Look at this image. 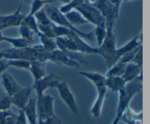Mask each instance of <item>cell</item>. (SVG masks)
<instances>
[{
    "label": "cell",
    "instance_id": "1",
    "mask_svg": "<svg viewBox=\"0 0 150 124\" xmlns=\"http://www.w3.org/2000/svg\"><path fill=\"white\" fill-rule=\"evenodd\" d=\"M106 35L103 42L96 48L97 53L105 60L108 69L112 67L125 54L122 48H117V41L114 32V26H105Z\"/></svg>",
    "mask_w": 150,
    "mask_h": 124
},
{
    "label": "cell",
    "instance_id": "2",
    "mask_svg": "<svg viewBox=\"0 0 150 124\" xmlns=\"http://www.w3.org/2000/svg\"><path fill=\"white\" fill-rule=\"evenodd\" d=\"M142 80L143 78L141 77L127 83L124 90L118 93V104H117V113L115 117L121 119L123 112L128 107L132 99L142 91L143 88Z\"/></svg>",
    "mask_w": 150,
    "mask_h": 124
},
{
    "label": "cell",
    "instance_id": "3",
    "mask_svg": "<svg viewBox=\"0 0 150 124\" xmlns=\"http://www.w3.org/2000/svg\"><path fill=\"white\" fill-rule=\"evenodd\" d=\"M43 8L50 20L54 24L64 26V27L67 28L69 30L77 34L78 35H79L83 39H88V40H90L94 36V32H83L82 31H80L79 29H78L75 26H72L69 23L68 20H67V18L64 16V14L62 13L59 11V8H57L56 7L51 5L50 4H45L43 7Z\"/></svg>",
    "mask_w": 150,
    "mask_h": 124
},
{
    "label": "cell",
    "instance_id": "4",
    "mask_svg": "<svg viewBox=\"0 0 150 124\" xmlns=\"http://www.w3.org/2000/svg\"><path fill=\"white\" fill-rule=\"evenodd\" d=\"M75 10L79 11L89 23L95 26H105V21L100 12L89 1L78 6Z\"/></svg>",
    "mask_w": 150,
    "mask_h": 124
},
{
    "label": "cell",
    "instance_id": "5",
    "mask_svg": "<svg viewBox=\"0 0 150 124\" xmlns=\"http://www.w3.org/2000/svg\"><path fill=\"white\" fill-rule=\"evenodd\" d=\"M102 14L105 21V26H114L115 21L119 17L120 11L116 9L109 0H96L92 3Z\"/></svg>",
    "mask_w": 150,
    "mask_h": 124
},
{
    "label": "cell",
    "instance_id": "6",
    "mask_svg": "<svg viewBox=\"0 0 150 124\" xmlns=\"http://www.w3.org/2000/svg\"><path fill=\"white\" fill-rule=\"evenodd\" d=\"M4 59H21L29 61L38 59V52L33 45L23 48H10L2 50Z\"/></svg>",
    "mask_w": 150,
    "mask_h": 124
},
{
    "label": "cell",
    "instance_id": "7",
    "mask_svg": "<svg viewBox=\"0 0 150 124\" xmlns=\"http://www.w3.org/2000/svg\"><path fill=\"white\" fill-rule=\"evenodd\" d=\"M38 118L41 120L55 118L54 102V98L51 95L43 94L40 99H36Z\"/></svg>",
    "mask_w": 150,
    "mask_h": 124
},
{
    "label": "cell",
    "instance_id": "8",
    "mask_svg": "<svg viewBox=\"0 0 150 124\" xmlns=\"http://www.w3.org/2000/svg\"><path fill=\"white\" fill-rule=\"evenodd\" d=\"M61 77H58L56 74L51 73L48 75H45L38 81L33 83L32 89L35 90L37 94L36 99H40L42 95L44 94L45 91L48 89L54 88L57 86V85L62 81Z\"/></svg>",
    "mask_w": 150,
    "mask_h": 124
},
{
    "label": "cell",
    "instance_id": "9",
    "mask_svg": "<svg viewBox=\"0 0 150 124\" xmlns=\"http://www.w3.org/2000/svg\"><path fill=\"white\" fill-rule=\"evenodd\" d=\"M59 94L60 98L64 102V103L67 105V107L70 109L73 113H79V107H78L77 103L75 99L74 96L72 93L70 88L66 80H62L57 86L56 87Z\"/></svg>",
    "mask_w": 150,
    "mask_h": 124
},
{
    "label": "cell",
    "instance_id": "10",
    "mask_svg": "<svg viewBox=\"0 0 150 124\" xmlns=\"http://www.w3.org/2000/svg\"><path fill=\"white\" fill-rule=\"evenodd\" d=\"M21 4L18 7L17 10L13 13L7 15H0V31L9 28L19 27L24 18L25 15L22 14Z\"/></svg>",
    "mask_w": 150,
    "mask_h": 124
},
{
    "label": "cell",
    "instance_id": "11",
    "mask_svg": "<svg viewBox=\"0 0 150 124\" xmlns=\"http://www.w3.org/2000/svg\"><path fill=\"white\" fill-rule=\"evenodd\" d=\"M50 61L54 62L57 64L64 65L66 67H71V68H79L81 64L74 59L66 55L63 51L59 49H56L55 50L51 51L50 55Z\"/></svg>",
    "mask_w": 150,
    "mask_h": 124
},
{
    "label": "cell",
    "instance_id": "12",
    "mask_svg": "<svg viewBox=\"0 0 150 124\" xmlns=\"http://www.w3.org/2000/svg\"><path fill=\"white\" fill-rule=\"evenodd\" d=\"M32 87L21 88L15 94L11 96L12 104L17 106L18 109H23L31 97L32 91Z\"/></svg>",
    "mask_w": 150,
    "mask_h": 124
},
{
    "label": "cell",
    "instance_id": "13",
    "mask_svg": "<svg viewBox=\"0 0 150 124\" xmlns=\"http://www.w3.org/2000/svg\"><path fill=\"white\" fill-rule=\"evenodd\" d=\"M96 90L98 96H97L96 99L91 108L90 113L94 118L98 119L101 115L103 106L104 101H105V96H106L107 88L105 85H101L96 88Z\"/></svg>",
    "mask_w": 150,
    "mask_h": 124
},
{
    "label": "cell",
    "instance_id": "14",
    "mask_svg": "<svg viewBox=\"0 0 150 124\" xmlns=\"http://www.w3.org/2000/svg\"><path fill=\"white\" fill-rule=\"evenodd\" d=\"M67 38L73 41L74 42L75 45L77 46L78 49H79L80 53L83 54H96L97 53V50L96 48L92 47L89 45V44L86 43L84 41V39H82L79 35L73 32H70L67 36Z\"/></svg>",
    "mask_w": 150,
    "mask_h": 124
},
{
    "label": "cell",
    "instance_id": "15",
    "mask_svg": "<svg viewBox=\"0 0 150 124\" xmlns=\"http://www.w3.org/2000/svg\"><path fill=\"white\" fill-rule=\"evenodd\" d=\"M1 77L2 85L5 90L6 94L8 96H12L21 88L18 84L16 80L7 71H4L1 74Z\"/></svg>",
    "mask_w": 150,
    "mask_h": 124
},
{
    "label": "cell",
    "instance_id": "16",
    "mask_svg": "<svg viewBox=\"0 0 150 124\" xmlns=\"http://www.w3.org/2000/svg\"><path fill=\"white\" fill-rule=\"evenodd\" d=\"M142 77V68L133 62L127 64L122 77L126 83Z\"/></svg>",
    "mask_w": 150,
    "mask_h": 124
},
{
    "label": "cell",
    "instance_id": "17",
    "mask_svg": "<svg viewBox=\"0 0 150 124\" xmlns=\"http://www.w3.org/2000/svg\"><path fill=\"white\" fill-rule=\"evenodd\" d=\"M28 124H38V112H37L36 99L30 97L29 102L23 108Z\"/></svg>",
    "mask_w": 150,
    "mask_h": 124
},
{
    "label": "cell",
    "instance_id": "18",
    "mask_svg": "<svg viewBox=\"0 0 150 124\" xmlns=\"http://www.w3.org/2000/svg\"><path fill=\"white\" fill-rule=\"evenodd\" d=\"M105 85L107 89L119 93L124 90L126 82L122 77H105Z\"/></svg>",
    "mask_w": 150,
    "mask_h": 124
},
{
    "label": "cell",
    "instance_id": "19",
    "mask_svg": "<svg viewBox=\"0 0 150 124\" xmlns=\"http://www.w3.org/2000/svg\"><path fill=\"white\" fill-rule=\"evenodd\" d=\"M143 119V112L142 111L136 112L130 106L127 108L123 112L120 121L125 124H136L137 122H142Z\"/></svg>",
    "mask_w": 150,
    "mask_h": 124
},
{
    "label": "cell",
    "instance_id": "20",
    "mask_svg": "<svg viewBox=\"0 0 150 124\" xmlns=\"http://www.w3.org/2000/svg\"><path fill=\"white\" fill-rule=\"evenodd\" d=\"M45 63L41 62L38 60L30 61V67L29 71L32 74L34 83L38 81L46 75L45 71Z\"/></svg>",
    "mask_w": 150,
    "mask_h": 124
},
{
    "label": "cell",
    "instance_id": "21",
    "mask_svg": "<svg viewBox=\"0 0 150 124\" xmlns=\"http://www.w3.org/2000/svg\"><path fill=\"white\" fill-rule=\"evenodd\" d=\"M79 74L83 77L92 82L95 88L101 85H105V76L98 72H91V71H79Z\"/></svg>",
    "mask_w": 150,
    "mask_h": 124
},
{
    "label": "cell",
    "instance_id": "22",
    "mask_svg": "<svg viewBox=\"0 0 150 124\" xmlns=\"http://www.w3.org/2000/svg\"><path fill=\"white\" fill-rule=\"evenodd\" d=\"M64 16L69 21V23L75 27L89 23L87 20L83 17V15L76 10H73L68 13H65Z\"/></svg>",
    "mask_w": 150,
    "mask_h": 124
},
{
    "label": "cell",
    "instance_id": "23",
    "mask_svg": "<svg viewBox=\"0 0 150 124\" xmlns=\"http://www.w3.org/2000/svg\"><path fill=\"white\" fill-rule=\"evenodd\" d=\"M21 25H23V26H26L28 29H30L35 34L38 35L40 34V31L38 29V22H37L36 19H35L34 15H30L29 14L27 15H25L24 18L22 20V23Z\"/></svg>",
    "mask_w": 150,
    "mask_h": 124
},
{
    "label": "cell",
    "instance_id": "24",
    "mask_svg": "<svg viewBox=\"0 0 150 124\" xmlns=\"http://www.w3.org/2000/svg\"><path fill=\"white\" fill-rule=\"evenodd\" d=\"M4 42H7V43L12 45V46L14 48H26V47L32 46V44L29 43L26 40L21 37H9V36H4Z\"/></svg>",
    "mask_w": 150,
    "mask_h": 124
},
{
    "label": "cell",
    "instance_id": "25",
    "mask_svg": "<svg viewBox=\"0 0 150 124\" xmlns=\"http://www.w3.org/2000/svg\"><path fill=\"white\" fill-rule=\"evenodd\" d=\"M127 64L117 61L112 67L108 69L105 77H122Z\"/></svg>",
    "mask_w": 150,
    "mask_h": 124
},
{
    "label": "cell",
    "instance_id": "26",
    "mask_svg": "<svg viewBox=\"0 0 150 124\" xmlns=\"http://www.w3.org/2000/svg\"><path fill=\"white\" fill-rule=\"evenodd\" d=\"M39 37L40 40L41 45L45 48V50L48 51H54L56 49H57V43H56L55 39L53 38H50L48 36H45V35L42 34L40 33L38 35Z\"/></svg>",
    "mask_w": 150,
    "mask_h": 124
},
{
    "label": "cell",
    "instance_id": "27",
    "mask_svg": "<svg viewBox=\"0 0 150 124\" xmlns=\"http://www.w3.org/2000/svg\"><path fill=\"white\" fill-rule=\"evenodd\" d=\"M86 1H89V0H70L69 2L65 3L64 4L62 5L59 8V10L62 13L65 14V13L71 11V10H75L78 6L83 4V3L86 2Z\"/></svg>",
    "mask_w": 150,
    "mask_h": 124
},
{
    "label": "cell",
    "instance_id": "28",
    "mask_svg": "<svg viewBox=\"0 0 150 124\" xmlns=\"http://www.w3.org/2000/svg\"><path fill=\"white\" fill-rule=\"evenodd\" d=\"M34 16H35L38 25L48 26V25H51L53 23L51 20L49 19L48 16L47 15L46 13L44 10V8H42L38 13H35Z\"/></svg>",
    "mask_w": 150,
    "mask_h": 124
},
{
    "label": "cell",
    "instance_id": "29",
    "mask_svg": "<svg viewBox=\"0 0 150 124\" xmlns=\"http://www.w3.org/2000/svg\"><path fill=\"white\" fill-rule=\"evenodd\" d=\"M9 67H13L15 68L21 69L29 70L30 67V61L26 60L21 59H10L7 60Z\"/></svg>",
    "mask_w": 150,
    "mask_h": 124
},
{
    "label": "cell",
    "instance_id": "30",
    "mask_svg": "<svg viewBox=\"0 0 150 124\" xmlns=\"http://www.w3.org/2000/svg\"><path fill=\"white\" fill-rule=\"evenodd\" d=\"M105 35H106V27H105V26H95L94 36L96 37L98 47L103 43L105 37Z\"/></svg>",
    "mask_w": 150,
    "mask_h": 124
},
{
    "label": "cell",
    "instance_id": "31",
    "mask_svg": "<svg viewBox=\"0 0 150 124\" xmlns=\"http://www.w3.org/2000/svg\"><path fill=\"white\" fill-rule=\"evenodd\" d=\"M19 34H20L21 37L24 39L25 40H26L32 45L34 33L30 29H29L26 26H23V25H21L19 26Z\"/></svg>",
    "mask_w": 150,
    "mask_h": 124
},
{
    "label": "cell",
    "instance_id": "32",
    "mask_svg": "<svg viewBox=\"0 0 150 124\" xmlns=\"http://www.w3.org/2000/svg\"><path fill=\"white\" fill-rule=\"evenodd\" d=\"M52 30L53 33H54L55 39L57 37H63V36H67L68 34L70 33L71 31L69 30L67 28L64 27V26H59V25L53 24L52 26Z\"/></svg>",
    "mask_w": 150,
    "mask_h": 124
},
{
    "label": "cell",
    "instance_id": "33",
    "mask_svg": "<svg viewBox=\"0 0 150 124\" xmlns=\"http://www.w3.org/2000/svg\"><path fill=\"white\" fill-rule=\"evenodd\" d=\"M12 105L11 96L7 94L0 96V110L5 111L10 109Z\"/></svg>",
    "mask_w": 150,
    "mask_h": 124
},
{
    "label": "cell",
    "instance_id": "34",
    "mask_svg": "<svg viewBox=\"0 0 150 124\" xmlns=\"http://www.w3.org/2000/svg\"><path fill=\"white\" fill-rule=\"evenodd\" d=\"M30 5V12H29V15H35V13H38L42 8H43L44 6L45 5V3L42 1V0H33Z\"/></svg>",
    "mask_w": 150,
    "mask_h": 124
},
{
    "label": "cell",
    "instance_id": "35",
    "mask_svg": "<svg viewBox=\"0 0 150 124\" xmlns=\"http://www.w3.org/2000/svg\"><path fill=\"white\" fill-rule=\"evenodd\" d=\"M131 62L134 63V64H137L138 66L143 68V45L139 48Z\"/></svg>",
    "mask_w": 150,
    "mask_h": 124
},
{
    "label": "cell",
    "instance_id": "36",
    "mask_svg": "<svg viewBox=\"0 0 150 124\" xmlns=\"http://www.w3.org/2000/svg\"><path fill=\"white\" fill-rule=\"evenodd\" d=\"M15 124H28L27 119L23 109H18V114L17 115Z\"/></svg>",
    "mask_w": 150,
    "mask_h": 124
},
{
    "label": "cell",
    "instance_id": "37",
    "mask_svg": "<svg viewBox=\"0 0 150 124\" xmlns=\"http://www.w3.org/2000/svg\"><path fill=\"white\" fill-rule=\"evenodd\" d=\"M13 113V112L10 109L5 111L0 110V124H5L7 118Z\"/></svg>",
    "mask_w": 150,
    "mask_h": 124
},
{
    "label": "cell",
    "instance_id": "38",
    "mask_svg": "<svg viewBox=\"0 0 150 124\" xmlns=\"http://www.w3.org/2000/svg\"><path fill=\"white\" fill-rule=\"evenodd\" d=\"M9 67L8 63H7V59H1L0 60V74H2L4 71H6Z\"/></svg>",
    "mask_w": 150,
    "mask_h": 124
},
{
    "label": "cell",
    "instance_id": "39",
    "mask_svg": "<svg viewBox=\"0 0 150 124\" xmlns=\"http://www.w3.org/2000/svg\"><path fill=\"white\" fill-rule=\"evenodd\" d=\"M109 1L114 4V6L116 7V9H117L118 11H120V7H121L122 3L123 2V0H109Z\"/></svg>",
    "mask_w": 150,
    "mask_h": 124
},
{
    "label": "cell",
    "instance_id": "40",
    "mask_svg": "<svg viewBox=\"0 0 150 124\" xmlns=\"http://www.w3.org/2000/svg\"><path fill=\"white\" fill-rule=\"evenodd\" d=\"M120 122V118H117V117H115L114 119V120L112 121V123H111V124H119Z\"/></svg>",
    "mask_w": 150,
    "mask_h": 124
},
{
    "label": "cell",
    "instance_id": "41",
    "mask_svg": "<svg viewBox=\"0 0 150 124\" xmlns=\"http://www.w3.org/2000/svg\"><path fill=\"white\" fill-rule=\"evenodd\" d=\"M22 3H24V4H30L32 2L33 0H20Z\"/></svg>",
    "mask_w": 150,
    "mask_h": 124
},
{
    "label": "cell",
    "instance_id": "42",
    "mask_svg": "<svg viewBox=\"0 0 150 124\" xmlns=\"http://www.w3.org/2000/svg\"><path fill=\"white\" fill-rule=\"evenodd\" d=\"M42 1L45 3V4H51V3H54L56 0H42Z\"/></svg>",
    "mask_w": 150,
    "mask_h": 124
},
{
    "label": "cell",
    "instance_id": "43",
    "mask_svg": "<svg viewBox=\"0 0 150 124\" xmlns=\"http://www.w3.org/2000/svg\"><path fill=\"white\" fill-rule=\"evenodd\" d=\"M4 36L2 34V33L1 32V31H0V43L2 42H4Z\"/></svg>",
    "mask_w": 150,
    "mask_h": 124
},
{
    "label": "cell",
    "instance_id": "44",
    "mask_svg": "<svg viewBox=\"0 0 150 124\" xmlns=\"http://www.w3.org/2000/svg\"><path fill=\"white\" fill-rule=\"evenodd\" d=\"M1 59H4V53L2 52V50L0 51V60H1Z\"/></svg>",
    "mask_w": 150,
    "mask_h": 124
},
{
    "label": "cell",
    "instance_id": "45",
    "mask_svg": "<svg viewBox=\"0 0 150 124\" xmlns=\"http://www.w3.org/2000/svg\"><path fill=\"white\" fill-rule=\"evenodd\" d=\"M60 1H62V2H64V4H65V3L69 2V1H70V0H60Z\"/></svg>",
    "mask_w": 150,
    "mask_h": 124
},
{
    "label": "cell",
    "instance_id": "46",
    "mask_svg": "<svg viewBox=\"0 0 150 124\" xmlns=\"http://www.w3.org/2000/svg\"><path fill=\"white\" fill-rule=\"evenodd\" d=\"M134 1V0H123V2H127V1Z\"/></svg>",
    "mask_w": 150,
    "mask_h": 124
},
{
    "label": "cell",
    "instance_id": "47",
    "mask_svg": "<svg viewBox=\"0 0 150 124\" xmlns=\"http://www.w3.org/2000/svg\"><path fill=\"white\" fill-rule=\"evenodd\" d=\"M96 1V0H89V2L92 3V2H94V1Z\"/></svg>",
    "mask_w": 150,
    "mask_h": 124
},
{
    "label": "cell",
    "instance_id": "48",
    "mask_svg": "<svg viewBox=\"0 0 150 124\" xmlns=\"http://www.w3.org/2000/svg\"><path fill=\"white\" fill-rule=\"evenodd\" d=\"M0 92H1V88H0Z\"/></svg>",
    "mask_w": 150,
    "mask_h": 124
}]
</instances>
